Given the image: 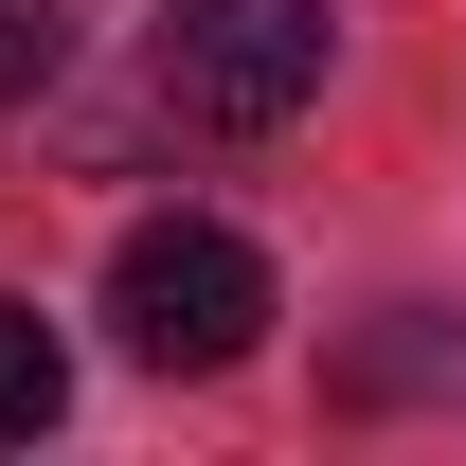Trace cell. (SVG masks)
I'll return each mask as SVG.
<instances>
[{"mask_svg": "<svg viewBox=\"0 0 466 466\" xmlns=\"http://www.w3.org/2000/svg\"><path fill=\"white\" fill-rule=\"evenodd\" d=\"M323 0H162L144 18V90L179 126H216V144H269V126L323 108Z\"/></svg>", "mask_w": 466, "mask_h": 466, "instance_id": "cell-1", "label": "cell"}, {"mask_svg": "<svg viewBox=\"0 0 466 466\" xmlns=\"http://www.w3.org/2000/svg\"><path fill=\"white\" fill-rule=\"evenodd\" d=\"M72 72V0H0V108H36Z\"/></svg>", "mask_w": 466, "mask_h": 466, "instance_id": "cell-4", "label": "cell"}, {"mask_svg": "<svg viewBox=\"0 0 466 466\" xmlns=\"http://www.w3.org/2000/svg\"><path fill=\"white\" fill-rule=\"evenodd\" d=\"M108 323H126V359L216 377V359L269 341V251H251V233H216V216H144V233L108 251Z\"/></svg>", "mask_w": 466, "mask_h": 466, "instance_id": "cell-2", "label": "cell"}, {"mask_svg": "<svg viewBox=\"0 0 466 466\" xmlns=\"http://www.w3.org/2000/svg\"><path fill=\"white\" fill-rule=\"evenodd\" d=\"M55 412H72V341H55L18 288H0V449H36Z\"/></svg>", "mask_w": 466, "mask_h": 466, "instance_id": "cell-3", "label": "cell"}]
</instances>
